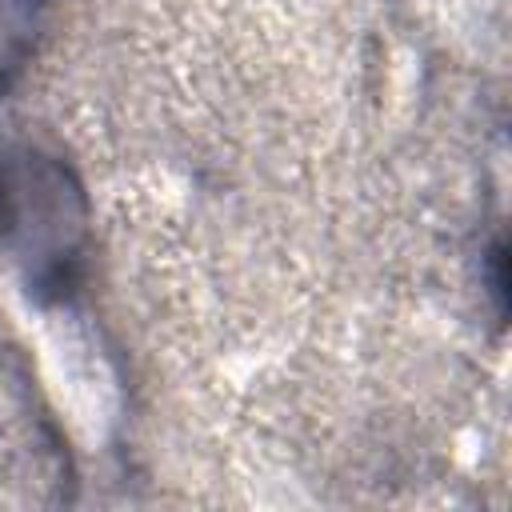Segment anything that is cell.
Listing matches in <instances>:
<instances>
[{
	"mask_svg": "<svg viewBox=\"0 0 512 512\" xmlns=\"http://www.w3.org/2000/svg\"><path fill=\"white\" fill-rule=\"evenodd\" d=\"M44 8L48 0H0V88H8L24 72Z\"/></svg>",
	"mask_w": 512,
	"mask_h": 512,
	"instance_id": "6da1fadb",
	"label": "cell"
}]
</instances>
